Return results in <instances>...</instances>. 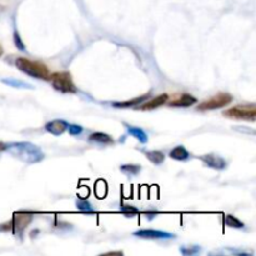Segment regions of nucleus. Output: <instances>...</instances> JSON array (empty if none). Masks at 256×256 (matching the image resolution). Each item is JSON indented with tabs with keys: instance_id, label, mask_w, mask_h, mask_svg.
<instances>
[{
	"instance_id": "f257e3e1",
	"label": "nucleus",
	"mask_w": 256,
	"mask_h": 256,
	"mask_svg": "<svg viewBox=\"0 0 256 256\" xmlns=\"http://www.w3.org/2000/svg\"><path fill=\"white\" fill-rule=\"evenodd\" d=\"M6 151L26 164H36L44 160L42 149L29 141H18L6 144Z\"/></svg>"
},
{
	"instance_id": "f03ea898",
	"label": "nucleus",
	"mask_w": 256,
	"mask_h": 256,
	"mask_svg": "<svg viewBox=\"0 0 256 256\" xmlns=\"http://www.w3.org/2000/svg\"><path fill=\"white\" fill-rule=\"evenodd\" d=\"M15 67L22 72L26 74L28 76L34 79H40V80H49L50 76V70L47 69L45 64L35 60H30L28 58H17L15 60Z\"/></svg>"
},
{
	"instance_id": "7ed1b4c3",
	"label": "nucleus",
	"mask_w": 256,
	"mask_h": 256,
	"mask_svg": "<svg viewBox=\"0 0 256 256\" xmlns=\"http://www.w3.org/2000/svg\"><path fill=\"white\" fill-rule=\"evenodd\" d=\"M51 85L54 89L63 94H75L78 93L76 85L74 84L72 76L69 71H59L50 74L49 76Z\"/></svg>"
},
{
	"instance_id": "20e7f679",
	"label": "nucleus",
	"mask_w": 256,
	"mask_h": 256,
	"mask_svg": "<svg viewBox=\"0 0 256 256\" xmlns=\"http://www.w3.org/2000/svg\"><path fill=\"white\" fill-rule=\"evenodd\" d=\"M223 115L228 119L242 120V121H255L256 108L254 104L250 105H237L224 110Z\"/></svg>"
},
{
	"instance_id": "39448f33",
	"label": "nucleus",
	"mask_w": 256,
	"mask_h": 256,
	"mask_svg": "<svg viewBox=\"0 0 256 256\" xmlns=\"http://www.w3.org/2000/svg\"><path fill=\"white\" fill-rule=\"evenodd\" d=\"M231 101H233V96H231L229 93H219V94L214 95V96L208 99V100L199 104V106L196 109H198L199 112L216 110V109L225 108V106H228Z\"/></svg>"
},
{
	"instance_id": "423d86ee",
	"label": "nucleus",
	"mask_w": 256,
	"mask_h": 256,
	"mask_svg": "<svg viewBox=\"0 0 256 256\" xmlns=\"http://www.w3.org/2000/svg\"><path fill=\"white\" fill-rule=\"evenodd\" d=\"M34 214L33 212H25V211H19L15 212L13 215V219H11V224H13V234L17 235V236L22 237L24 235V230L26 229V226L33 221Z\"/></svg>"
},
{
	"instance_id": "0eeeda50",
	"label": "nucleus",
	"mask_w": 256,
	"mask_h": 256,
	"mask_svg": "<svg viewBox=\"0 0 256 256\" xmlns=\"http://www.w3.org/2000/svg\"><path fill=\"white\" fill-rule=\"evenodd\" d=\"M134 236L140 237V239L146 240H165V239H174L175 235L173 233H167L163 230H154V229H140V230L134 231Z\"/></svg>"
},
{
	"instance_id": "6e6552de",
	"label": "nucleus",
	"mask_w": 256,
	"mask_h": 256,
	"mask_svg": "<svg viewBox=\"0 0 256 256\" xmlns=\"http://www.w3.org/2000/svg\"><path fill=\"white\" fill-rule=\"evenodd\" d=\"M199 159L204 163V165L208 167H211L214 170H224L226 167V162L224 158L215 154H206V155L199 156Z\"/></svg>"
},
{
	"instance_id": "1a4fd4ad",
	"label": "nucleus",
	"mask_w": 256,
	"mask_h": 256,
	"mask_svg": "<svg viewBox=\"0 0 256 256\" xmlns=\"http://www.w3.org/2000/svg\"><path fill=\"white\" fill-rule=\"evenodd\" d=\"M68 125L69 124L65 120L55 119L45 124V130L49 134H51V135H54V137H60L62 134H64L67 131Z\"/></svg>"
},
{
	"instance_id": "9d476101",
	"label": "nucleus",
	"mask_w": 256,
	"mask_h": 256,
	"mask_svg": "<svg viewBox=\"0 0 256 256\" xmlns=\"http://www.w3.org/2000/svg\"><path fill=\"white\" fill-rule=\"evenodd\" d=\"M198 103V99L192 96L191 94H180L173 100L169 101V105L173 108H189Z\"/></svg>"
},
{
	"instance_id": "9b49d317",
	"label": "nucleus",
	"mask_w": 256,
	"mask_h": 256,
	"mask_svg": "<svg viewBox=\"0 0 256 256\" xmlns=\"http://www.w3.org/2000/svg\"><path fill=\"white\" fill-rule=\"evenodd\" d=\"M169 101V95L167 94H160L158 96H154L153 99H150L149 101H145V103L140 104L139 109L141 110H153V109L159 108V106L164 105Z\"/></svg>"
},
{
	"instance_id": "f8f14e48",
	"label": "nucleus",
	"mask_w": 256,
	"mask_h": 256,
	"mask_svg": "<svg viewBox=\"0 0 256 256\" xmlns=\"http://www.w3.org/2000/svg\"><path fill=\"white\" fill-rule=\"evenodd\" d=\"M149 96H150V93H148V94H144L141 95V96H138V97H133V99H130V100H126V101H117V103H113L112 105L114 106V108H120V109H125V108H133V106H139L140 104L144 103L146 99H149Z\"/></svg>"
},
{
	"instance_id": "ddd939ff",
	"label": "nucleus",
	"mask_w": 256,
	"mask_h": 256,
	"mask_svg": "<svg viewBox=\"0 0 256 256\" xmlns=\"http://www.w3.org/2000/svg\"><path fill=\"white\" fill-rule=\"evenodd\" d=\"M89 141L95 142V144H100V145H112L114 144V139H113L109 134L101 133V131H97V133H93L89 135Z\"/></svg>"
},
{
	"instance_id": "4468645a",
	"label": "nucleus",
	"mask_w": 256,
	"mask_h": 256,
	"mask_svg": "<svg viewBox=\"0 0 256 256\" xmlns=\"http://www.w3.org/2000/svg\"><path fill=\"white\" fill-rule=\"evenodd\" d=\"M169 156L171 158V159L178 160V162H185V160H189L190 153L184 148V146L179 145V146H176V148H174L173 150L170 151Z\"/></svg>"
},
{
	"instance_id": "2eb2a0df",
	"label": "nucleus",
	"mask_w": 256,
	"mask_h": 256,
	"mask_svg": "<svg viewBox=\"0 0 256 256\" xmlns=\"http://www.w3.org/2000/svg\"><path fill=\"white\" fill-rule=\"evenodd\" d=\"M126 131H128V134L130 135V137H134L135 139L139 140L141 144H146V142L149 141V138H148V134L145 133L142 129L140 128H137V126H126Z\"/></svg>"
},
{
	"instance_id": "dca6fc26",
	"label": "nucleus",
	"mask_w": 256,
	"mask_h": 256,
	"mask_svg": "<svg viewBox=\"0 0 256 256\" xmlns=\"http://www.w3.org/2000/svg\"><path fill=\"white\" fill-rule=\"evenodd\" d=\"M145 155H146V158H148V159L150 160V162L153 163L154 165L163 164V163H164V160H165V154L162 153V151H159V150L146 151V153H145Z\"/></svg>"
},
{
	"instance_id": "f3484780",
	"label": "nucleus",
	"mask_w": 256,
	"mask_h": 256,
	"mask_svg": "<svg viewBox=\"0 0 256 256\" xmlns=\"http://www.w3.org/2000/svg\"><path fill=\"white\" fill-rule=\"evenodd\" d=\"M76 208H78L79 211L84 212V214H94L95 212L93 205L87 199H78L76 200Z\"/></svg>"
},
{
	"instance_id": "a211bd4d",
	"label": "nucleus",
	"mask_w": 256,
	"mask_h": 256,
	"mask_svg": "<svg viewBox=\"0 0 256 256\" xmlns=\"http://www.w3.org/2000/svg\"><path fill=\"white\" fill-rule=\"evenodd\" d=\"M224 224L228 228H233V229H242L244 228V223L241 220H239L237 217H235L234 215H225L224 217Z\"/></svg>"
},
{
	"instance_id": "6ab92c4d",
	"label": "nucleus",
	"mask_w": 256,
	"mask_h": 256,
	"mask_svg": "<svg viewBox=\"0 0 256 256\" xmlns=\"http://www.w3.org/2000/svg\"><path fill=\"white\" fill-rule=\"evenodd\" d=\"M121 173L125 174L128 176H135L141 171V166L140 165H134V164H128V165H121L120 166Z\"/></svg>"
},
{
	"instance_id": "aec40b11",
	"label": "nucleus",
	"mask_w": 256,
	"mask_h": 256,
	"mask_svg": "<svg viewBox=\"0 0 256 256\" xmlns=\"http://www.w3.org/2000/svg\"><path fill=\"white\" fill-rule=\"evenodd\" d=\"M120 211L123 212L124 215H126L128 217H133L134 215L139 214L138 208H135L133 205H128V204H123V205L120 206Z\"/></svg>"
},
{
	"instance_id": "412c9836",
	"label": "nucleus",
	"mask_w": 256,
	"mask_h": 256,
	"mask_svg": "<svg viewBox=\"0 0 256 256\" xmlns=\"http://www.w3.org/2000/svg\"><path fill=\"white\" fill-rule=\"evenodd\" d=\"M1 81L14 88H31V85H29V84L23 83V81H19V80H13V79H3Z\"/></svg>"
},
{
	"instance_id": "4be33fe9",
	"label": "nucleus",
	"mask_w": 256,
	"mask_h": 256,
	"mask_svg": "<svg viewBox=\"0 0 256 256\" xmlns=\"http://www.w3.org/2000/svg\"><path fill=\"white\" fill-rule=\"evenodd\" d=\"M199 251H200V248H199L198 245L187 246V248L183 246V248L180 249V253L183 254V255H194V254H198Z\"/></svg>"
},
{
	"instance_id": "5701e85b",
	"label": "nucleus",
	"mask_w": 256,
	"mask_h": 256,
	"mask_svg": "<svg viewBox=\"0 0 256 256\" xmlns=\"http://www.w3.org/2000/svg\"><path fill=\"white\" fill-rule=\"evenodd\" d=\"M68 133L72 137H76V135H80L83 133V128L80 125H75V124H72V125H68Z\"/></svg>"
},
{
	"instance_id": "b1692460",
	"label": "nucleus",
	"mask_w": 256,
	"mask_h": 256,
	"mask_svg": "<svg viewBox=\"0 0 256 256\" xmlns=\"http://www.w3.org/2000/svg\"><path fill=\"white\" fill-rule=\"evenodd\" d=\"M14 43H15V45H17V47L19 49V50H22V51L25 50L24 43H23L22 39H20V35L18 34V31H14Z\"/></svg>"
},
{
	"instance_id": "393cba45",
	"label": "nucleus",
	"mask_w": 256,
	"mask_h": 256,
	"mask_svg": "<svg viewBox=\"0 0 256 256\" xmlns=\"http://www.w3.org/2000/svg\"><path fill=\"white\" fill-rule=\"evenodd\" d=\"M11 229H13L11 220L6 221V223L0 224V233H8V231H11Z\"/></svg>"
},
{
	"instance_id": "a878e982",
	"label": "nucleus",
	"mask_w": 256,
	"mask_h": 256,
	"mask_svg": "<svg viewBox=\"0 0 256 256\" xmlns=\"http://www.w3.org/2000/svg\"><path fill=\"white\" fill-rule=\"evenodd\" d=\"M123 251H108V253L103 254V255H123Z\"/></svg>"
},
{
	"instance_id": "bb28decb",
	"label": "nucleus",
	"mask_w": 256,
	"mask_h": 256,
	"mask_svg": "<svg viewBox=\"0 0 256 256\" xmlns=\"http://www.w3.org/2000/svg\"><path fill=\"white\" fill-rule=\"evenodd\" d=\"M4 151H6V144L5 142L0 141V154L4 153Z\"/></svg>"
},
{
	"instance_id": "cd10ccee",
	"label": "nucleus",
	"mask_w": 256,
	"mask_h": 256,
	"mask_svg": "<svg viewBox=\"0 0 256 256\" xmlns=\"http://www.w3.org/2000/svg\"><path fill=\"white\" fill-rule=\"evenodd\" d=\"M145 215H148L149 219H153L154 216H156V215H158V212H156V211H154V212H146V214H145Z\"/></svg>"
},
{
	"instance_id": "c85d7f7f",
	"label": "nucleus",
	"mask_w": 256,
	"mask_h": 256,
	"mask_svg": "<svg viewBox=\"0 0 256 256\" xmlns=\"http://www.w3.org/2000/svg\"><path fill=\"white\" fill-rule=\"evenodd\" d=\"M3 54H4V49H3V47L0 45V56L3 55Z\"/></svg>"
}]
</instances>
